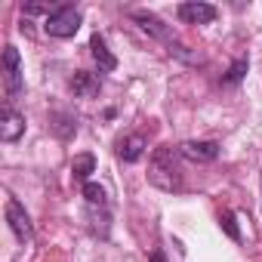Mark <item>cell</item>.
<instances>
[{"label":"cell","mask_w":262,"mask_h":262,"mask_svg":"<svg viewBox=\"0 0 262 262\" xmlns=\"http://www.w3.org/2000/svg\"><path fill=\"white\" fill-rule=\"evenodd\" d=\"M182 155L179 148L173 145H161L155 155H151V164H148V182L158 185L161 191H182L185 185V176H182Z\"/></svg>","instance_id":"cell-1"},{"label":"cell","mask_w":262,"mask_h":262,"mask_svg":"<svg viewBox=\"0 0 262 262\" xmlns=\"http://www.w3.org/2000/svg\"><path fill=\"white\" fill-rule=\"evenodd\" d=\"M80 10H74L71 4H59L47 19H43V31L50 34V37H59V40H65V37H74L77 34V28H80Z\"/></svg>","instance_id":"cell-2"},{"label":"cell","mask_w":262,"mask_h":262,"mask_svg":"<svg viewBox=\"0 0 262 262\" xmlns=\"http://www.w3.org/2000/svg\"><path fill=\"white\" fill-rule=\"evenodd\" d=\"M0 74H4V93H7V105H13V99L22 93L25 77H22V59L19 50L13 43L4 47V62H0Z\"/></svg>","instance_id":"cell-3"},{"label":"cell","mask_w":262,"mask_h":262,"mask_svg":"<svg viewBox=\"0 0 262 262\" xmlns=\"http://www.w3.org/2000/svg\"><path fill=\"white\" fill-rule=\"evenodd\" d=\"M7 225H10V231L22 241V244H28L31 237H34V225H31V216L25 213V207L16 201V198H7Z\"/></svg>","instance_id":"cell-4"},{"label":"cell","mask_w":262,"mask_h":262,"mask_svg":"<svg viewBox=\"0 0 262 262\" xmlns=\"http://www.w3.org/2000/svg\"><path fill=\"white\" fill-rule=\"evenodd\" d=\"M133 19L139 22V28H142V31H148V34H155V37H161V40H167V43L173 47V53H179V56H185V53H182V47L176 43V37L170 34V28H167V25H164V22H161L158 16H151V13H145V10H136V13H133Z\"/></svg>","instance_id":"cell-5"},{"label":"cell","mask_w":262,"mask_h":262,"mask_svg":"<svg viewBox=\"0 0 262 262\" xmlns=\"http://www.w3.org/2000/svg\"><path fill=\"white\" fill-rule=\"evenodd\" d=\"M22 133H25V114H19L13 105H4V111H0V139L16 142Z\"/></svg>","instance_id":"cell-6"},{"label":"cell","mask_w":262,"mask_h":262,"mask_svg":"<svg viewBox=\"0 0 262 262\" xmlns=\"http://www.w3.org/2000/svg\"><path fill=\"white\" fill-rule=\"evenodd\" d=\"M219 16L213 4H179V19L185 25H210Z\"/></svg>","instance_id":"cell-7"},{"label":"cell","mask_w":262,"mask_h":262,"mask_svg":"<svg viewBox=\"0 0 262 262\" xmlns=\"http://www.w3.org/2000/svg\"><path fill=\"white\" fill-rule=\"evenodd\" d=\"M179 155L194 161V164H210V161L219 158V142H194V139H188V142L179 145Z\"/></svg>","instance_id":"cell-8"},{"label":"cell","mask_w":262,"mask_h":262,"mask_svg":"<svg viewBox=\"0 0 262 262\" xmlns=\"http://www.w3.org/2000/svg\"><path fill=\"white\" fill-rule=\"evenodd\" d=\"M142 155H145V136L142 133H133V136L117 139V158L123 164H136Z\"/></svg>","instance_id":"cell-9"},{"label":"cell","mask_w":262,"mask_h":262,"mask_svg":"<svg viewBox=\"0 0 262 262\" xmlns=\"http://www.w3.org/2000/svg\"><path fill=\"white\" fill-rule=\"evenodd\" d=\"M99 90H102V80L90 71H77L71 77V93L80 99H93V96H99Z\"/></svg>","instance_id":"cell-10"},{"label":"cell","mask_w":262,"mask_h":262,"mask_svg":"<svg viewBox=\"0 0 262 262\" xmlns=\"http://www.w3.org/2000/svg\"><path fill=\"white\" fill-rule=\"evenodd\" d=\"M90 50H93V59H96L99 71H114L117 68V59L111 56V50H108V43H105L102 34H93L90 37Z\"/></svg>","instance_id":"cell-11"},{"label":"cell","mask_w":262,"mask_h":262,"mask_svg":"<svg viewBox=\"0 0 262 262\" xmlns=\"http://www.w3.org/2000/svg\"><path fill=\"white\" fill-rule=\"evenodd\" d=\"M96 170V158L86 151V155H77L74 161H71V176L77 179V182H83L86 185V179H90V173Z\"/></svg>","instance_id":"cell-12"},{"label":"cell","mask_w":262,"mask_h":262,"mask_svg":"<svg viewBox=\"0 0 262 262\" xmlns=\"http://www.w3.org/2000/svg\"><path fill=\"white\" fill-rule=\"evenodd\" d=\"M83 198H86V204L90 207H108V191L102 188V185H96V182H86L83 185Z\"/></svg>","instance_id":"cell-13"},{"label":"cell","mask_w":262,"mask_h":262,"mask_svg":"<svg viewBox=\"0 0 262 262\" xmlns=\"http://www.w3.org/2000/svg\"><path fill=\"white\" fill-rule=\"evenodd\" d=\"M247 68H250V62L247 59H237L231 68H228V74L222 77V83H228V86H234V83H241V77L247 74Z\"/></svg>","instance_id":"cell-14"},{"label":"cell","mask_w":262,"mask_h":262,"mask_svg":"<svg viewBox=\"0 0 262 262\" xmlns=\"http://www.w3.org/2000/svg\"><path fill=\"white\" fill-rule=\"evenodd\" d=\"M219 222H222V228L228 231L231 241H241V231H237V225H234V213H231V210H225V213L219 216Z\"/></svg>","instance_id":"cell-15"}]
</instances>
